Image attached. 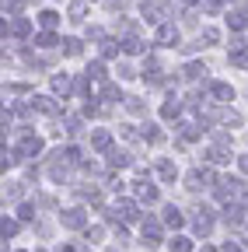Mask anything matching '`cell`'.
<instances>
[{"mask_svg":"<svg viewBox=\"0 0 248 252\" xmlns=\"http://www.w3.org/2000/svg\"><path fill=\"white\" fill-rule=\"evenodd\" d=\"M84 224H87L84 210H63V228H70V231H81Z\"/></svg>","mask_w":248,"mask_h":252,"instance_id":"5","label":"cell"},{"mask_svg":"<svg viewBox=\"0 0 248 252\" xmlns=\"http://www.w3.org/2000/svg\"><path fill=\"white\" fill-rule=\"evenodd\" d=\"M158 175H161L165 182H175V175H178V168H175L171 161H161V165H158Z\"/></svg>","mask_w":248,"mask_h":252,"instance_id":"24","label":"cell"},{"mask_svg":"<svg viewBox=\"0 0 248 252\" xmlns=\"http://www.w3.org/2000/svg\"><path fill=\"white\" fill-rule=\"evenodd\" d=\"M182 4H189V7H193V4H199V0H182Z\"/></svg>","mask_w":248,"mask_h":252,"instance_id":"50","label":"cell"},{"mask_svg":"<svg viewBox=\"0 0 248 252\" xmlns=\"http://www.w3.org/2000/svg\"><path fill=\"white\" fill-rule=\"evenodd\" d=\"M122 49H126V53H143L147 42H140L137 35H126V39H122Z\"/></svg>","mask_w":248,"mask_h":252,"instance_id":"23","label":"cell"},{"mask_svg":"<svg viewBox=\"0 0 248 252\" xmlns=\"http://www.w3.org/2000/svg\"><path fill=\"white\" fill-rule=\"evenodd\" d=\"M158 46H178V28L175 25H161L158 28Z\"/></svg>","mask_w":248,"mask_h":252,"instance_id":"10","label":"cell"},{"mask_svg":"<svg viewBox=\"0 0 248 252\" xmlns=\"http://www.w3.org/2000/svg\"><path fill=\"white\" fill-rule=\"evenodd\" d=\"M227 25H231L234 32H238V28H245V25H248V7H234V11L227 7Z\"/></svg>","mask_w":248,"mask_h":252,"instance_id":"14","label":"cell"},{"mask_svg":"<svg viewBox=\"0 0 248 252\" xmlns=\"http://www.w3.org/2000/svg\"><path fill=\"white\" fill-rule=\"evenodd\" d=\"M32 109L42 112V116H56V112H59V105H56L53 98H46V94H35V98H32Z\"/></svg>","mask_w":248,"mask_h":252,"instance_id":"8","label":"cell"},{"mask_svg":"<svg viewBox=\"0 0 248 252\" xmlns=\"http://www.w3.org/2000/svg\"><path fill=\"white\" fill-rule=\"evenodd\" d=\"M224 252H241V249H238V245H231V242H227V245H224Z\"/></svg>","mask_w":248,"mask_h":252,"instance_id":"49","label":"cell"},{"mask_svg":"<svg viewBox=\"0 0 248 252\" xmlns=\"http://www.w3.org/2000/svg\"><path fill=\"white\" fill-rule=\"evenodd\" d=\"M18 217H21V220H32V217H35V207H28V203H21Z\"/></svg>","mask_w":248,"mask_h":252,"instance_id":"44","label":"cell"},{"mask_svg":"<svg viewBox=\"0 0 248 252\" xmlns=\"http://www.w3.org/2000/svg\"><path fill=\"white\" fill-rule=\"evenodd\" d=\"M126 109H130L133 116H140V112H143V102H140V98H126Z\"/></svg>","mask_w":248,"mask_h":252,"instance_id":"42","label":"cell"},{"mask_svg":"<svg viewBox=\"0 0 248 252\" xmlns=\"http://www.w3.org/2000/svg\"><path fill=\"white\" fill-rule=\"evenodd\" d=\"M102 98H105V102H115V98H119V88H115V84H105V88H102Z\"/></svg>","mask_w":248,"mask_h":252,"instance_id":"37","label":"cell"},{"mask_svg":"<svg viewBox=\"0 0 248 252\" xmlns=\"http://www.w3.org/2000/svg\"><path fill=\"white\" fill-rule=\"evenodd\" d=\"M178 130H182V137H185V140H196V137L203 133L199 126H196V123H185V126H178Z\"/></svg>","mask_w":248,"mask_h":252,"instance_id":"30","label":"cell"},{"mask_svg":"<svg viewBox=\"0 0 248 252\" xmlns=\"http://www.w3.org/2000/svg\"><path fill=\"white\" fill-rule=\"evenodd\" d=\"M143 140H147V144H161V140H165V133H161L154 123H147V126H143Z\"/></svg>","mask_w":248,"mask_h":252,"instance_id":"22","label":"cell"},{"mask_svg":"<svg viewBox=\"0 0 248 252\" xmlns=\"http://www.w3.org/2000/svg\"><path fill=\"white\" fill-rule=\"evenodd\" d=\"M241 189H245L241 179H217V200H234L241 196Z\"/></svg>","mask_w":248,"mask_h":252,"instance_id":"1","label":"cell"},{"mask_svg":"<svg viewBox=\"0 0 248 252\" xmlns=\"http://www.w3.org/2000/svg\"><path fill=\"white\" fill-rule=\"evenodd\" d=\"M203 42L217 46V42H220V32H217V28H203Z\"/></svg>","mask_w":248,"mask_h":252,"instance_id":"35","label":"cell"},{"mask_svg":"<svg viewBox=\"0 0 248 252\" xmlns=\"http://www.w3.org/2000/svg\"><path fill=\"white\" fill-rule=\"evenodd\" d=\"M7 32H11L14 39H25L28 32H32V21H28V18H18V14H11V21H4V35H7Z\"/></svg>","mask_w":248,"mask_h":252,"instance_id":"3","label":"cell"},{"mask_svg":"<svg viewBox=\"0 0 248 252\" xmlns=\"http://www.w3.org/2000/svg\"><path fill=\"white\" fill-rule=\"evenodd\" d=\"M63 53L67 56H81V39H63Z\"/></svg>","mask_w":248,"mask_h":252,"instance_id":"31","label":"cell"},{"mask_svg":"<svg viewBox=\"0 0 248 252\" xmlns=\"http://www.w3.org/2000/svg\"><path fill=\"white\" fill-rule=\"evenodd\" d=\"M178 112H182V102H178V98H168V102L161 105V119H175Z\"/></svg>","mask_w":248,"mask_h":252,"instance_id":"21","label":"cell"},{"mask_svg":"<svg viewBox=\"0 0 248 252\" xmlns=\"http://www.w3.org/2000/svg\"><path fill=\"white\" fill-rule=\"evenodd\" d=\"M137 196H140L143 203H154V200H158V189H154L150 182H137Z\"/></svg>","mask_w":248,"mask_h":252,"instance_id":"18","label":"cell"},{"mask_svg":"<svg viewBox=\"0 0 248 252\" xmlns=\"http://www.w3.org/2000/svg\"><path fill=\"white\" fill-rule=\"evenodd\" d=\"M119 46H122V42H112V39H105V42H102V56H109V60H112V56H119Z\"/></svg>","mask_w":248,"mask_h":252,"instance_id":"32","label":"cell"},{"mask_svg":"<svg viewBox=\"0 0 248 252\" xmlns=\"http://www.w3.org/2000/svg\"><path fill=\"white\" fill-rule=\"evenodd\" d=\"M143 245L147 249H158L161 245V220H154V217L143 220Z\"/></svg>","mask_w":248,"mask_h":252,"instance_id":"2","label":"cell"},{"mask_svg":"<svg viewBox=\"0 0 248 252\" xmlns=\"http://www.w3.org/2000/svg\"><path fill=\"white\" fill-rule=\"evenodd\" d=\"M206 161H210V165H224V161H231V154H227L224 147H210V151H206Z\"/></svg>","mask_w":248,"mask_h":252,"instance_id":"19","label":"cell"},{"mask_svg":"<svg viewBox=\"0 0 248 252\" xmlns=\"http://www.w3.org/2000/svg\"><path fill=\"white\" fill-rule=\"evenodd\" d=\"M84 18V0H74L70 4V21H81Z\"/></svg>","mask_w":248,"mask_h":252,"instance_id":"34","label":"cell"},{"mask_svg":"<svg viewBox=\"0 0 248 252\" xmlns=\"http://www.w3.org/2000/svg\"><path fill=\"white\" fill-rule=\"evenodd\" d=\"M224 4H227V0H206V11H210V14H213V11H220V7H224Z\"/></svg>","mask_w":248,"mask_h":252,"instance_id":"46","label":"cell"},{"mask_svg":"<svg viewBox=\"0 0 248 252\" xmlns=\"http://www.w3.org/2000/svg\"><path fill=\"white\" fill-rule=\"evenodd\" d=\"M63 158H67V165H77V161H81V151H77V147H67Z\"/></svg>","mask_w":248,"mask_h":252,"instance_id":"41","label":"cell"},{"mask_svg":"<svg viewBox=\"0 0 248 252\" xmlns=\"http://www.w3.org/2000/svg\"><path fill=\"white\" fill-rule=\"evenodd\" d=\"M220 123H227V126H241V116H238V112H220Z\"/></svg>","mask_w":248,"mask_h":252,"instance_id":"40","label":"cell"},{"mask_svg":"<svg viewBox=\"0 0 248 252\" xmlns=\"http://www.w3.org/2000/svg\"><path fill=\"white\" fill-rule=\"evenodd\" d=\"M238 168H241V172L248 175V154H241V158H238Z\"/></svg>","mask_w":248,"mask_h":252,"instance_id":"47","label":"cell"},{"mask_svg":"<svg viewBox=\"0 0 248 252\" xmlns=\"http://www.w3.org/2000/svg\"><path fill=\"white\" fill-rule=\"evenodd\" d=\"M109 252H115V249H109Z\"/></svg>","mask_w":248,"mask_h":252,"instance_id":"52","label":"cell"},{"mask_svg":"<svg viewBox=\"0 0 248 252\" xmlns=\"http://www.w3.org/2000/svg\"><path fill=\"white\" fill-rule=\"evenodd\" d=\"M35 46H42V49H53V46H63V42H59V39L53 35V32H42V35L35 39Z\"/></svg>","mask_w":248,"mask_h":252,"instance_id":"26","label":"cell"},{"mask_svg":"<svg viewBox=\"0 0 248 252\" xmlns=\"http://www.w3.org/2000/svg\"><path fill=\"white\" fill-rule=\"evenodd\" d=\"M143 18L154 21V25H161V21H165V7L154 4V0H143Z\"/></svg>","mask_w":248,"mask_h":252,"instance_id":"13","label":"cell"},{"mask_svg":"<svg viewBox=\"0 0 248 252\" xmlns=\"http://www.w3.org/2000/svg\"><path fill=\"white\" fill-rule=\"evenodd\" d=\"M87 81H91V77H87V74H81V77L74 81V91H77V94H87Z\"/></svg>","mask_w":248,"mask_h":252,"instance_id":"39","label":"cell"},{"mask_svg":"<svg viewBox=\"0 0 248 252\" xmlns=\"http://www.w3.org/2000/svg\"><path fill=\"white\" fill-rule=\"evenodd\" d=\"M182 74L189 77V81H206V67H203V63H189V67H185Z\"/></svg>","mask_w":248,"mask_h":252,"instance_id":"20","label":"cell"},{"mask_svg":"<svg viewBox=\"0 0 248 252\" xmlns=\"http://www.w3.org/2000/svg\"><path fill=\"white\" fill-rule=\"evenodd\" d=\"M0 235H4V242H7L11 235H18V220H11V217H4V224H0Z\"/></svg>","mask_w":248,"mask_h":252,"instance_id":"28","label":"cell"},{"mask_svg":"<svg viewBox=\"0 0 248 252\" xmlns=\"http://www.w3.org/2000/svg\"><path fill=\"white\" fill-rule=\"evenodd\" d=\"M39 21H42V28H56V25H59V14H56V11H42Z\"/></svg>","mask_w":248,"mask_h":252,"instance_id":"29","label":"cell"},{"mask_svg":"<svg viewBox=\"0 0 248 252\" xmlns=\"http://www.w3.org/2000/svg\"><path fill=\"white\" fill-rule=\"evenodd\" d=\"M53 91L67 98V94H70V77H67V74H63V77H53Z\"/></svg>","mask_w":248,"mask_h":252,"instance_id":"25","label":"cell"},{"mask_svg":"<svg viewBox=\"0 0 248 252\" xmlns=\"http://www.w3.org/2000/svg\"><path fill=\"white\" fill-rule=\"evenodd\" d=\"M203 252H217V249H210V245H203Z\"/></svg>","mask_w":248,"mask_h":252,"instance_id":"51","label":"cell"},{"mask_svg":"<svg viewBox=\"0 0 248 252\" xmlns=\"http://www.w3.org/2000/svg\"><path fill=\"white\" fill-rule=\"evenodd\" d=\"M171 252H193V242H189V238H182V235H178V238L171 242Z\"/></svg>","mask_w":248,"mask_h":252,"instance_id":"33","label":"cell"},{"mask_svg":"<svg viewBox=\"0 0 248 252\" xmlns=\"http://www.w3.org/2000/svg\"><path fill=\"white\" fill-rule=\"evenodd\" d=\"M67 133H81V119H77V116L67 119Z\"/></svg>","mask_w":248,"mask_h":252,"instance_id":"45","label":"cell"},{"mask_svg":"<svg viewBox=\"0 0 248 252\" xmlns=\"http://www.w3.org/2000/svg\"><path fill=\"white\" fill-rule=\"evenodd\" d=\"M87 77H91V81H105V63H98V60H95V63L87 67Z\"/></svg>","mask_w":248,"mask_h":252,"instance_id":"27","label":"cell"},{"mask_svg":"<svg viewBox=\"0 0 248 252\" xmlns=\"http://www.w3.org/2000/svg\"><path fill=\"white\" fill-rule=\"evenodd\" d=\"M4 196H7V200H21V186H18V182H7Z\"/></svg>","mask_w":248,"mask_h":252,"instance_id":"38","label":"cell"},{"mask_svg":"<svg viewBox=\"0 0 248 252\" xmlns=\"http://www.w3.org/2000/svg\"><path fill=\"white\" fill-rule=\"evenodd\" d=\"M143 81L154 84V88L161 84V63H158V60H147V63H143Z\"/></svg>","mask_w":248,"mask_h":252,"instance_id":"9","label":"cell"},{"mask_svg":"<svg viewBox=\"0 0 248 252\" xmlns=\"http://www.w3.org/2000/svg\"><path fill=\"white\" fill-rule=\"evenodd\" d=\"M213 140H217V144H220V147H231V137H227L224 130H213Z\"/></svg>","mask_w":248,"mask_h":252,"instance_id":"43","label":"cell"},{"mask_svg":"<svg viewBox=\"0 0 248 252\" xmlns=\"http://www.w3.org/2000/svg\"><path fill=\"white\" fill-rule=\"evenodd\" d=\"M126 165H130V154L119 147H109V168H126Z\"/></svg>","mask_w":248,"mask_h":252,"instance_id":"15","label":"cell"},{"mask_svg":"<svg viewBox=\"0 0 248 252\" xmlns=\"http://www.w3.org/2000/svg\"><path fill=\"white\" fill-rule=\"evenodd\" d=\"M91 147H95V151H109L112 147V133L109 130H95V133H91Z\"/></svg>","mask_w":248,"mask_h":252,"instance_id":"16","label":"cell"},{"mask_svg":"<svg viewBox=\"0 0 248 252\" xmlns=\"http://www.w3.org/2000/svg\"><path fill=\"white\" fill-rule=\"evenodd\" d=\"M206 182H213V172H210V168H203V172H189V175H185V189H193V193H199Z\"/></svg>","mask_w":248,"mask_h":252,"instance_id":"4","label":"cell"},{"mask_svg":"<svg viewBox=\"0 0 248 252\" xmlns=\"http://www.w3.org/2000/svg\"><path fill=\"white\" fill-rule=\"evenodd\" d=\"M18 154H21V158H35V154H42V140H39V137H25V140L18 144Z\"/></svg>","mask_w":248,"mask_h":252,"instance_id":"6","label":"cell"},{"mask_svg":"<svg viewBox=\"0 0 248 252\" xmlns=\"http://www.w3.org/2000/svg\"><path fill=\"white\" fill-rule=\"evenodd\" d=\"M241 207H245V210H248V186H245V189H241Z\"/></svg>","mask_w":248,"mask_h":252,"instance_id":"48","label":"cell"},{"mask_svg":"<svg viewBox=\"0 0 248 252\" xmlns=\"http://www.w3.org/2000/svg\"><path fill=\"white\" fill-rule=\"evenodd\" d=\"M193 228L199 231V235H210V228H213V214L203 207V210H196V217H193Z\"/></svg>","mask_w":248,"mask_h":252,"instance_id":"7","label":"cell"},{"mask_svg":"<svg viewBox=\"0 0 248 252\" xmlns=\"http://www.w3.org/2000/svg\"><path fill=\"white\" fill-rule=\"evenodd\" d=\"M165 224H168V228H182V224H185V217H182L178 207H165Z\"/></svg>","mask_w":248,"mask_h":252,"instance_id":"17","label":"cell"},{"mask_svg":"<svg viewBox=\"0 0 248 252\" xmlns=\"http://www.w3.org/2000/svg\"><path fill=\"white\" fill-rule=\"evenodd\" d=\"M210 91H213V98H217V102H234V88L224 84V81H213Z\"/></svg>","mask_w":248,"mask_h":252,"instance_id":"11","label":"cell"},{"mask_svg":"<svg viewBox=\"0 0 248 252\" xmlns=\"http://www.w3.org/2000/svg\"><path fill=\"white\" fill-rule=\"evenodd\" d=\"M25 7V0H4V14H18Z\"/></svg>","mask_w":248,"mask_h":252,"instance_id":"36","label":"cell"},{"mask_svg":"<svg viewBox=\"0 0 248 252\" xmlns=\"http://www.w3.org/2000/svg\"><path fill=\"white\" fill-rule=\"evenodd\" d=\"M224 220H227V228H238L241 220H245V207H238V203H227V207H224Z\"/></svg>","mask_w":248,"mask_h":252,"instance_id":"12","label":"cell"}]
</instances>
